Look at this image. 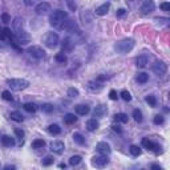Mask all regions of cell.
Listing matches in <instances>:
<instances>
[{"label": "cell", "instance_id": "cell-1", "mask_svg": "<svg viewBox=\"0 0 170 170\" xmlns=\"http://www.w3.org/2000/svg\"><path fill=\"white\" fill-rule=\"evenodd\" d=\"M66 19H68V13L61 10H56L49 15V23H51V25L55 27V28H61Z\"/></svg>", "mask_w": 170, "mask_h": 170}, {"label": "cell", "instance_id": "cell-2", "mask_svg": "<svg viewBox=\"0 0 170 170\" xmlns=\"http://www.w3.org/2000/svg\"><path fill=\"white\" fill-rule=\"evenodd\" d=\"M134 48V40L133 39H124L120 40L114 44V51L120 53V55H125V53L130 52Z\"/></svg>", "mask_w": 170, "mask_h": 170}, {"label": "cell", "instance_id": "cell-3", "mask_svg": "<svg viewBox=\"0 0 170 170\" xmlns=\"http://www.w3.org/2000/svg\"><path fill=\"white\" fill-rule=\"evenodd\" d=\"M7 84L10 85L11 89L15 92L23 91V89L29 87V81L28 80H24V79H10V80H7Z\"/></svg>", "mask_w": 170, "mask_h": 170}, {"label": "cell", "instance_id": "cell-4", "mask_svg": "<svg viewBox=\"0 0 170 170\" xmlns=\"http://www.w3.org/2000/svg\"><path fill=\"white\" fill-rule=\"evenodd\" d=\"M61 29L68 31L69 33H76V35H80V33H81V29H80L79 24L76 23L74 20H72V19H66V20L64 21V24H62Z\"/></svg>", "mask_w": 170, "mask_h": 170}, {"label": "cell", "instance_id": "cell-5", "mask_svg": "<svg viewBox=\"0 0 170 170\" xmlns=\"http://www.w3.org/2000/svg\"><path fill=\"white\" fill-rule=\"evenodd\" d=\"M44 44H45V47L48 48H56L57 44H59V35L56 32H48L45 36H44Z\"/></svg>", "mask_w": 170, "mask_h": 170}, {"label": "cell", "instance_id": "cell-6", "mask_svg": "<svg viewBox=\"0 0 170 170\" xmlns=\"http://www.w3.org/2000/svg\"><path fill=\"white\" fill-rule=\"evenodd\" d=\"M27 52H28V55L31 57H33V59H36V60H41V59L45 57V51H44L41 47H39V45L29 47L28 49H27Z\"/></svg>", "mask_w": 170, "mask_h": 170}, {"label": "cell", "instance_id": "cell-7", "mask_svg": "<svg viewBox=\"0 0 170 170\" xmlns=\"http://www.w3.org/2000/svg\"><path fill=\"white\" fill-rule=\"evenodd\" d=\"M15 39H16L17 44H20V45H25V44H28L31 41V37H29V35L25 32V29L15 31Z\"/></svg>", "mask_w": 170, "mask_h": 170}, {"label": "cell", "instance_id": "cell-8", "mask_svg": "<svg viewBox=\"0 0 170 170\" xmlns=\"http://www.w3.org/2000/svg\"><path fill=\"white\" fill-rule=\"evenodd\" d=\"M151 70L154 72V74H157V76H164V74H166L168 72V65L165 64L164 61H155L153 66H151Z\"/></svg>", "mask_w": 170, "mask_h": 170}, {"label": "cell", "instance_id": "cell-9", "mask_svg": "<svg viewBox=\"0 0 170 170\" xmlns=\"http://www.w3.org/2000/svg\"><path fill=\"white\" fill-rule=\"evenodd\" d=\"M109 164V158L106 157V155H95V157L92 158V165L93 166H96L98 169H102V168H105L106 165Z\"/></svg>", "mask_w": 170, "mask_h": 170}, {"label": "cell", "instance_id": "cell-10", "mask_svg": "<svg viewBox=\"0 0 170 170\" xmlns=\"http://www.w3.org/2000/svg\"><path fill=\"white\" fill-rule=\"evenodd\" d=\"M74 49V40L72 37H65L61 43V51L62 53H70Z\"/></svg>", "mask_w": 170, "mask_h": 170}, {"label": "cell", "instance_id": "cell-11", "mask_svg": "<svg viewBox=\"0 0 170 170\" xmlns=\"http://www.w3.org/2000/svg\"><path fill=\"white\" fill-rule=\"evenodd\" d=\"M96 150L100 154H102V155H108V154H110V151H112L110 145L108 144V142H105V141L98 142V144L96 145Z\"/></svg>", "mask_w": 170, "mask_h": 170}, {"label": "cell", "instance_id": "cell-12", "mask_svg": "<svg viewBox=\"0 0 170 170\" xmlns=\"http://www.w3.org/2000/svg\"><path fill=\"white\" fill-rule=\"evenodd\" d=\"M35 11H36L37 15H45V13H48V11H51V4L47 2L39 3L37 6L35 7Z\"/></svg>", "mask_w": 170, "mask_h": 170}, {"label": "cell", "instance_id": "cell-13", "mask_svg": "<svg viewBox=\"0 0 170 170\" xmlns=\"http://www.w3.org/2000/svg\"><path fill=\"white\" fill-rule=\"evenodd\" d=\"M142 146H145L147 150L155 151V153H158V151H159V149H161V147H159L157 144H155V142L150 141L149 138H144V140H142Z\"/></svg>", "mask_w": 170, "mask_h": 170}, {"label": "cell", "instance_id": "cell-14", "mask_svg": "<svg viewBox=\"0 0 170 170\" xmlns=\"http://www.w3.org/2000/svg\"><path fill=\"white\" fill-rule=\"evenodd\" d=\"M154 3L153 2H150V0H146V2L142 3V6H141V12H142V15H149L150 12H153L154 11Z\"/></svg>", "mask_w": 170, "mask_h": 170}, {"label": "cell", "instance_id": "cell-15", "mask_svg": "<svg viewBox=\"0 0 170 170\" xmlns=\"http://www.w3.org/2000/svg\"><path fill=\"white\" fill-rule=\"evenodd\" d=\"M64 149H65V146H64V142L62 141H53L51 144V150L56 154H61L62 151H64Z\"/></svg>", "mask_w": 170, "mask_h": 170}, {"label": "cell", "instance_id": "cell-16", "mask_svg": "<svg viewBox=\"0 0 170 170\" xmlns=\"http://www.w3.org/2000/svg\"><path fill=\"white\" fill-rule=\"evenodd\" d=\"M88 88L91 89L92 92H100L102 88H104V84L97 81V80H92V81L88 83Z\"/></svg>", "mask_w": 170, "mask_h": 170}, {"label": "cell", "instance_id": "cell-17", "mask_svg": "<svg viewBox=\"0 0 170 170\" xmlns=\"http://www.w3.org/2000/svg\"><path fill=\"white\" fill-rule=\"evenodd\" d=\"M106 113H108V108H106V105H98V106H96L95 112H93L95 117H98V118L104 117Z\"/></svg>", "mask_w": 170, "mask_h": 170}, {"label": "cell", "instance_id": "cell-18", "mask_svg": "<svg viewBox=\"0 0 170 170\" xmlns=\"http://www.w3.org/2000/svg\"><path fill=\"white\" fill-rule=\"evenodd\" d=\"M109 7H110V4H109V3H104V4H101L100 7H97V8H96V15H98V16H105L106 13H108V11H109Z\"/></svg>", "mask_w": 170, "mask_h": 170}, {"label": "cell", "instance_id": "cell-19", "mask_svg": "<svg viewBox=\"0 0 170 170\" xmlns=\"http://www.w3.org/2000/svg\"><path fill=\"white\" fill-rule=\"evenodd\" d=\"M2 33H3V40H7V41H10V44L13 43V33L11 32L10 28H3V29H2Z\"/></svg>", "mask_w": 170, "mask_h": 170}, {"label": "cell", "instance_id": "cell-20", "mask_svg": "<svg viewBox=\"0 0 170 170\" xmlns=\"http://www.w3.org/2000/svg\"><path fill=\"white\" fill-rule=\"evenodd\" d=\"M23 25H24V23H23V19H21V17H15V19H13V21H12L13 32H15V31L24 29V28H23Z\"/></svg>", "mask_w": 170, "mask_h": 170}, {"label": "cell", "instance_id": "cell-21", "mask_svg": "<svg viewBox=\"0 0 170 170\" xmlns=\"http://www.w3.org/2000/svg\"><path fill=\"white\" fill-rule=\"evenodd\" d=\"M89 110H91L89 109V106L84 105V104H80V105L76 106V113L80 114V116H87L89 113Z\"/></svg>", "mask_w": 170, "mask_h": 170}, {"label": "cell", "instance_id": "cell-22", "mask_svg": "<svg viewBox=\"0 0 170 170\" xmlns=\"http://www.w3.org/2000/svg\"><path fill=\"white\" fill-rule=\"evenodd\" d=\"M136 65L138 66V68H145V66L147 65V57L144 56V55L138 56L136 59Z\"/></svg>", "mask_w": 170, "mask_h": 170}, {"label": "cell", "instance_id": "cell-23", "mask_svg": "<svg viewBox=\"0 0 170 170\" xmlns=\"http://www.w3.org/2000/svg\"><path fill=\"white\" fill-rule=\"evenodd\" d=\"M97 128H98V122L96 121V118H91L87 121V129L89 132H95Z\"/></svg>", "mask_w": 170, "mask_h": 170}, {"label": "cell", "instance_id": "cell-24", "mask_svg": "<svg viewBox=\"0 0 170 170\" xmlns=\"http://www.w3.org/2000/svg\"><path fill=\"white\" fill-rule=\"evenodd\" d=\"M48 132L51 134H53V136H57V134L61 133V128L57 124H52V125H49L48 126Z\"/></svg>", "mask_w": 170, "mask_h": 170}, {"label": "cell", "instance_id": "cell-25", "mask_svg": "<svg viewBox=\"0 0 170 170\" xmlns=\"http://www.w3.org/2000/svg\"><path fill=\"white\" fill-rule=\"evenodd\" d=\"M2 144L4 145V146H13L15 145V140H13L12 137H10V136H3L2 137Z\"/></svg>", "mask_w": 170, "mask_h": 170}, {"label": "cell", "instance_id": "cell-26", "mask_svg": "<svg viewBox=\"0 0 170 170\" xmlns=\"http://www.w3.org/2000/svg\"><path fill=\"white\" fill-rule=\"evenodd\" d=\"M10 117L11 120H13V121H16V122H23V114L20 113V112H11V114H10Z\"/></svg>", "mask_w": 170, "mask_h": 170}, {"label": "cell", "instance_id": "cell-27", "mask_svg": "<svg viewBox=\"0 0 170 170\" xmlns=\"http://www.w3.org/2000/svg\"><path fill=\"white\" fill-rule=\"evenodd\" d=\"M76 121H77V117H76L74 114H72V113H66V114L64 116V122H65V124L70 125V124H74Z\"/></svg>", "mask_w": 170, "mask_h": 170}, {"label": "cell", "instance_id": "cell-28", "mask_svg": "<svg viewBox=\"0 0 170 170\" xmlns=\"http://www.w3.org/2000/svg\"><path fill=\"white\" fill-rule=\"evenodd\" d=\"M114 120H116L117 122L126 124V122H128V114H125V113H117V114H114Z\"/></svg>", "mask_w": 170, "mask_h": 170}, {"label": "cell", "instance_id": "cell-29", "mask_svg": "<svg viewBox=\"0 0 170 170\" xmlns=\"http://www.w3.org/2000/svg\"><path fill=\"white\" fill-rule=\"evenodd\" d=\"M24 109L28 112V113H35L37 110V106L33 104V102H25L24 104Z\"/></svg>", "mask_w": 170, "mask_h": 170}, {"label": "cell", "instance_id": "cell-30", "mask_svg": "<svg viewBox=\"0 0 170 170\" xmlns=\"http://www.w3.org/2000/svg\"><path fill=\"white\" fill-rule=\"evenodd\" d=\"M147 80H149V74H147V73L141 72V73L137 74V81L140 83V84H145V83H147Z\"/></svg>", "mask_w": 170, "mask_h": 170}, {"label": "cell", "instance_id": "cell-31", "mask_svg": "<svg viewBox=\"0 0 170 170\" xmlns=\"http://www.w3.org/2000/svg\"><path fill=\"white\" fill-rule=\"evenodd\" d=\"M129 151H130V154L134 155V157H138V155L141 154V149H140V146H137V145H130Z\"/></svg>", "mask_w": 170, "mask_h": 170}, {"label": "cell", "instance_id": "cell-32", "mask_svg": "<svg viewBox=\"0 0 170 170\" xmlns=\"http://www.w3.org/2000/svg\"><path fill=\"white\" fill-rule=\"evenodd\" d=\"M133 118L136 120L137 122H142V120H144V117H142V112L140 109H134L133 110Z\"/></svg>", "mask_w": 170, "mask_h": 170}, {"label": "cell", "instance_id": "cell-33", "mask_svg": "<svg viewBox=\"0 0 170 170\" xmlns=\"http://www.w3.org/2000/svg\"><path fill=\"white\" fill-rule=\"evenodd\" d=\"M145 101L149 104L150 106H157V98H155V96H153V95H149V96H146V98H145Z\"/></svg>", "mask_w": 170, "mask_h": 170}, {"label": "cell", "instance_id": "cell-34", "mask_svg": "<svg viewBox=\"0 0 170 170\" xmlns=\"http://www.w3.org/2000/svg\"><path fill=\"white\" fill-rule=\"evenodd\" d=\"M45 146V141L44 140H35L32 142V149H41Z\"/></svg>", "mask_w": 170, "mask_h": 170}, {"label": "cell", "instance_id": "cell-35", "mask_svg": "<svg viewBox=\"0 0 170 170\" xmlns=\"http://www.w3.org/2000/svg\"><path fill=\"white\" fill-rule=\"evenodd\" d=\"M73 140H74L76 144H79V145H84L85 144V138L80 133H74L73 134Z\"/></svg>", "mask_w": 170, "mask_h": 170}, {"label": "cell", "instance_id": "cell-36", "mask_svg": "<svg viewBox=\"0 0 170 170\" xmlns=\"http://www.w3.org/2000/svg\"><path fill=\"white\" fill-rule=\"evenodd\" d=\"M80 162H81V157H80V155H72V157L69 158L70 166H76V165H79Z\"/></svg>", "mask_w": 170, "mask_h": 170}, {"label": "cell", "instance_id": "cell-37", "mask_svg": "<svg viewBox=\"0 0 170 170\" xmlns=\"http://www.w3.org/2000/svg\"><path fill=\"white\" fill-rule=\"evenodd\" d=\"M55 59H56V61H57V62H60V64H65L66 60H68V59H66V56L64 55V53H57V55L55 56Z\"/></svg>", "mask_w": 170, "mask_h": 170}, {"label": "cell", "instance_id": "cell-38", "mask_svg": "<svg viewBox=\"0 0 170 170\" xmlns=\"http://www.w3.org/2000/svg\"><path fill=\"white\" fill-rule=\"evenodd\" d=\"M41 110L45 112V113H52V112L55 110V106H53L52 104H43Z\"/></svg>", "mask_w": 170, "mask_h": 170}, {"label": "cell", "instance_id": "cell-39", "mask_svg": "<svg viewBox=\"0 0 170 170\" xmlns=\"http://www.w3.org/2000/svg\"><path fill=\"white\" fill-rule=\"evenodd\" d=\"M2 97H3L6 101H12V100H13V97H12V95H11L10 91H3Z\"/></svg>", "mask_w": 170, "mask_h": 170}, {"label": "cell", "instance_id": "cell-40", "mask_svg": "<svg viewBox=\"0 0 170 170\" xmlns=\"http://www.w3.org/2000/svg\"><path fill=\"white\" fill-rule=\"evenodd\" d=\"M53 161H55V159H53L52 157L47 155V157H44V158H43V165H44V166H51V165L53 164Z\"/></svg>", "mask_w": 170, "mask_h": 170}, {"label": "cell", "instance_id": "cell-41", "mask_svg": "<svg viewBox=\"0 0 170 170\" xmlns=\"http://www.w3.org/2000/svg\"><path fill=\"white\" fill-rule=\"evenodd\" d=\"M68 96L69 97H77L79 96V91L76 88H69L68 89Z\"/></svg>", "mask_w": 170, "mask_h": 170}, {"label": "cell", "instance_id": "cell-42", "mask_svg": "<svg viewBox=\"0 0 170 170\" xmlns=\"http://www.w3.org/2000/svg\"><path fill=\"white\" fill-rule=\"evenodd\" d=\"M121 97H122V100H125V101H130L132 100V96H130V93H129L128 91H122L121 92Z\"/></svg>", "mask_w": 170, "mask_h": 170}, {"label": "cell", "instance_id": "cell-43", "mask_svg": "<svg viewBox=\"0 0 170 170\" xmlns=\"http://www.w3.org/2000/svg\"><path fill=\"white\" fill-rule=\"evenodd\" d=\"M154 124L155 125H162L164 124V117L162 116H159V114H157V116H154Z\"/></svg>", "mask_w": 170, "mask_h": 170}, {"label": "cell", "instance_id": "cell-44", "mask_svg": "<svg viewBox=\"0 0 170 170\" xmlns=\"http://www.w3.org/2000/svg\"><path fill=\"white\" fill-rule=\"evenodd\" d=\"M15 134L17 136V138L23 140V137H24V130H23V129H20V128H16V129H15Z\"/></svg>", "mask_w": 170, "mask_h": 170}, {"label": "cell", "instance_id": "cell-45", "mask_svg": "<svg viewBox=\"0 0 170 170\" xmlns=\"http://www.w3.org/2000/svg\"><path fill=\"white\" fill-rule=\"evenodd\" d=\"M159 8H161V10H162V11H170V3H166V2H165V3H161L159 4Z\"/></svg>", "mask_w": 170, "mask_h": 170}, {"label": "cell", "instance_id": "cell-46", "mask_svg": "<svg viewBox=\"0 0 170 170\" xmlns=\"http://www.w3.org/2000/svg\"><path fill=\"white\" fill-rule=\"evenodd\" d=\"M2 21L4 24H8L11 21V17H10V15H8V13H3L2 15Z\"/></svg>", "mask_w": 170, "mask_h": 170}, {"label": "cell", "instance_id": "cell-47", "mask_svg": "<svg viewBox=\"0 0 170 170\" xmlns=\"http://www.w3.org/2000/svg\"><path fill=\"white\" fill-rule=\"evenodd\" d=\"M109 97H110V100H117V92L114 91V89H112V91L109 92Z\"/></svg>", "mask_w": 170, "mask_h": 170}, {"label": "cell", "instance_id": "cell-48", "mask_svg": "<svg viewBox=\"0 0 170 170\" xmlns=\"http://www.w3.org/2000/svg\"><path fill=\"white\" fill-rule=\"evenodd\" d=\"M66 6H68L69 10L73 11V12H74V10H76V7H77V6H76V3H73V2H66Z\"/></svg>", "mask_w": 170, "mask_h": 170}, {"label": "cell", "instance_id": "cell-49", "mask_svg": "<svg viewBox=\"0 0 170 170\" xmlns=\"http://www.w3.org/2000/svg\"><path fill=\"white\" fill-rule=\"evenodd\" d=\"M125 13H126V11H125L124 8H120V10L117 11V16H118V17H121V16L125 15Z\"/></svg>", "mask_w": 170, "mask_h": 170}, {"label": "cell", "instance_id": "cell-50", "mask_svg": "<svg viewBox=\"0 0 170 170\" xmlns=\"http://www.w3.org/2000/svg\"><path fill=\"white\" fill-rule=\"evenodd\" d=\"M150 170H162V168H161L159 165H157V164H153L150 166Z\"/></svg>", "mask_w": 170, "mask_h": 170}, {"label": "cell", "instance_id": "cell-51", "mask_svg": "<svg viewBox=\"0 0 170 170\" xmlns=\"http://www.w3.org/2000/svg\"><path fill=\"white\" fill-rule=\"evenodd\" d=\"M4 170H16V168L13 166V165H7V166L4 168Z\"/></svg>", "mask_w": 170, "mask_h": 170}, {"label": "cell", "instance_id": "cell-52", "mask_svg": "<svg viewBox=\"0 0 170 170\" xmlns=\"http://www.w3.org/2000/svg\"><path fill=\"white\" fill-rule=\"evenodd\" d=\"M157 21H159V23H162V24H168V21H169V19H157Z\"/></svg>", "mask_w": 170, "mask_h": 170}, {"label": "cell", "instance_id": "cell-53", "mask_svg": "<svg viewBox=\"0 0 170 170\" xmlns=\"http://www.w3.org/2000/svg\"><path fill=\"white\" fill-rule=\"evenodd\" d=\"M112 128H113V130L118 132V133H121V128H120V126H116V125H113V126H112Z\"/></svg>", "mask_w": 170, "mask_h": 170}, {"label": "cell", "instance_id": "cell-54", "mask_svg": "<svg viewBox=\"0 0 170 170\" xmlns=\"http://www.w3.org/2000/svg\"><path fill=\"white\" fill-rule=\"evenodd\" d=\"M60 168H61V169H65V168H66V166H65V164H61V165H60Z\"/></svg>", "mask_w": 170, "mask_h": 170}, {"label": "cell", "instance_id": "cell-55", "mask_svg": "<svg viewBox=\"0 0 170 170\" xmlns=\"http://www.w3.org/2000/svg\"><path fill=\"white\" fill-rule=\"evenodd\" d=\"M0 40H3V33H2V29H0Z\"/></svg>", "mask_w": 170, "mask_h": 170}]
</instances>
